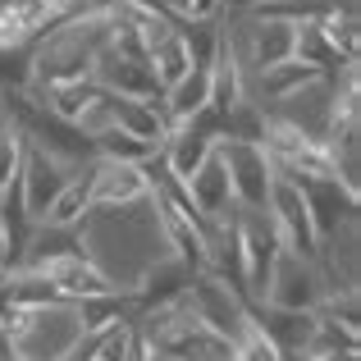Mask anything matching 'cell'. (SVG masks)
I'll return each mask as SVG.
<instances>
[{
    "mask_svg": "<svg viewBox=\"0 0 361 361\" xmlns=\"http://www.w3.org/2000/svg\"><path fill=\"white\" fill-rule=\"evenodd\" d=\"M123 361H156V353H151V343L142 338L137 325H133V338H128V353H123Z\"/></svg>",
    "mask_w": 361,
    "mask_h": 361,
    "instance_id": "ffe728a7",
    "label": "cell"
},
{
    "mask_svg": "<svg viewBox=\"0 0 361 361\" xmlns=\"http://www.w3.org/2000/svg\"><path fill=\"white\" fill-rule=\"evenodd\" d=\"M265 133H270V110L252 97H243L238 106H229L220 115V142H252V147H265Z\"/></svg>",
    "mask_w": 361,
    "mask_h": 361,
    "instance_id": "9a60e30c",
    "label": "cell"
},
{
    "mask_svg": "<svg viewBox=\"0 0 361 361\" xmlns=\"http://www.w3.org/2000/svg\"><path fill=\"white\" fill-rule=\"evenodd\" d=\"M211 156H215V142L206 137V133L188 128V123H174L165 147H160V165H165V174L174 178V183H188Z\"/></svg>",
    "mask_w": 361,
    "mask_h": 361,
    "instance_id": "7c38bea8",
    "label": "cell"
},
{
    "mask_svg": "<svg viewBox=\"0 0 361 361\" xmlns=\"http://www.w3.org/2000/svg\"><path fill=\"white\" fill-rule=\"evenodd\" d=\"M183 197H188V206H192V215L202 224H220V220H229V215L238 211V206H233V188H229V169H224L220 156H211L192 178H188Z\"/></svg>",
    "mask_w": 361,
    "mask_h": 361,
    "instance_id": "30bf717a",
    "label": "cell"
},
{
    "mask_svg": "<svg viewBox=\"0 0 361 361\" xmlns=\"http://www.w3.org/2000/svg\"><path fill=\"white\" fill-rule=\"evenodd\" d=\"M265 215H270L274 238H279L283 252L302 256V261H320V256H325V247H320V238H316V224H311V215H307V202H302V192H298L293 178L274 174Z\"/></svg>",
    "mask_w": 361,
    "mask_h": 361,
    "instance_id": "8992f818",
    "label": "cell"
},
{
    "mask_svg": "<svg viewBox=\"0 0 361 361\" xmlns=\"http://www.w3.org/2000/svg\"><path fill=\"white\" fill-rule=\"evenodd\" d=\"M188 307H192V316L202 320L224 348H233L243 338V329L252 325V302H247L233 283H224L220 274H192V283H188Z\"/></svg>",
    "mask_w": 361,
    "mask_h": 361,
    "instance_id": "7a4b0ae2",
    "label": "cell"
},
{
    "mask_svg": "<svg viewBox=\"0 0 361 361\" xmlns=\"http://www.w3.org/2000/svg\"><path fill=\"white\" fill-rule=\"evenodd\" d=\"M73 174H78L73 165H64L60 156H51V151H42L37 142L23 137V165H18L14 188H18V197H23L27 215H32V224L46 220V211L55 206V197L64 192V183H69Z\"/></svg>",
    "mask_w": 361,
    "mask_h": 361,
    "instance_id": "52a82bcc",
    "label": "cell"
},
{
    "mask_svg": "<svg viewBox=\"0 0 361 361\" xmlns=\"http://www.w3.org/2000/svg\"><path fill=\"white\" fill-rule=\"evenodd\" d=\"M18 165H23V133L14 128L5 101H0V192H5V188H14Z\"/></svg>",
    "mask_w": 361,
    "mask_h": 361,
    "instance_id": "ac0fdd59",
    "label": "cell"
},
{
    "mask_svg": "<svg viewBox=\"0 0 361 361\" xmlns=\"http://www.w3.org/2000/svg\"><path fill=\"white\" fill-rule=\"evenodd\" d=\"M82 220H87V165L64 183V192L55 197V206L46 211L42 224H55V229H78Z\"/></svg>",
    "mask_w": 361,
    "mask_h": 361,
    "instance_id": "e0dca14e",
    "label": "cell"
},
{
    "mask_svg": "<svg viewBox=\"0 0 361 361\" xmlns=\"http://www.w3.org/2000/svg\"><path fill=\"white\" fill-rule=\"evenodd\" d=\"M156 183L147 165H123V160H92L87 165V215H119L133 206H147Z\"/></svg>",
    "mask_w": 361,
    "mask_h": 361,
    "instance_id": "3957f363",
    "label": "cell"
},
{
    "mask_svg": "<svg viewBox=\"0 0 361 361\" xmlns=\"http://www.w3.org/2000/svg\"><path fill=\"white\" fill-rule=\"evenodd\" d=\"M252 320L279 353H311L320 334L316 311H279V307H252Z\"/></svg>",
    "mask_w": 361,
    "mask_h": 361,
    "instance_id": "8fae6325",
    "label": "cell"
},
{
    "mask_svg": "<svg viewBox=\"0 0 361 361\" xmlns=\"http://www.w3.org/2000/svg\"><path fill=\"white\" fill-rule=\"evenodd\" d=\"M160 101H165L169 128H174V123H188V119L197 115V110L211 106V69H192V73H183V78H178L169 92H160Z\"/></svg>",
    "mask_w": 361,
    "mask_h": 361,
    "instance_id": "5bb4252c",
    "label": "cell"
},
{
    "mask_svg": "<svg viewBox=\"0 0 361 361\" xmlns=\"http://www.w3.org/2000/svg\"><path fill=\"white\" fill-rule=\"evenodd\" d=\"M147 64H151V73H156V82H160V92H169L183 73H192V60H188V46H183V37H178V23H169L165 32L156 37V42L147 46Z\"/></svg>",
    "mask_w": 361,
    "mask_h": 361,
    "instance_id": "4fadbf2b",
    "label": "cell"
},
{
    "mask_svg": "<svg viewBox=\"0 0 361 361\" xmlns=\"http://www.w3.org/2000/svg\"><path fill=\"white\" fill-rule=\"evenodd\" d=\"M215 156L229 169L233 206H238V211H265V206H270V188H274L270 151L252 147V142H215Z\"/></svg>",
    "mask_w": 361,
    "mask_h": 361,
    "instance_id": "277c9868",
    "label": "cell"
},
{
    "mask_svg": "<svg viewBox=\"0 0 361 361\" xmlns=\"http://www.w3.org/2000/svg\"><path fill=\"white\" fill-rule=\"evenodd\" d=\"M283 5V0H220V9H229L233 18H247V14H265V9Z\"/></svg>",
    "mask_w": 361,
    "mask_h": 361,
    "instance_id": "d6986e66",
    "label": "cell"
},
{
    "mask_svg": "<svg viewBox=\"0 0 361 361\" xmlns=\"http://www.w3.org/2000/svg\"><path fill=\"white\" fill-rule=\"evenodd\" d=\"M215 14H220V0H192V23H206Z\"/></svg>",
    "mask_w": 361,
    "mask_h": 361,
    "instance_id": "44dd1931",
    "label": "cell"
},
{
    "mask_svg": "<svg viewBox=\"0 0 361 361\" xmlns=\"http://www.w3.org/2000/svg\"><path fill=\"white\" fill-rule=\"evenodd\" d=\"M188 283H192V270H188L183 261H174V256H160V261H147L137 270V279L123 288V302H128V320H142L151 316V311L169 307V302H178L188 293Z\"/></svg>",
    "mask_w": 361,
    "mask_h": 361,
    "instance_id": "9c48e42d",
    "label": "cell"
},
{
    "mask_svg": "<svg viewBox=\"0 0 361 361\" xmlns=\"http://www.w3.org/2000/svg\"><path fill=\"white\" fill-rule=\"evenodd\" d=\"M329 283H325V270L320 261H302L293 252H279L270 270V288H265V302L261 307H279V311H316L325 302Z\"/></svg>",
    "mask_w": 361,
    "mask_h": 361,
    "instance_id": "ba28073f",
    "label": "cell"
},
{
    "mask_svg": "<svg viewBox=\"0 0 361 361\" xmlns=\"http://www.w3.org/2000/svg\"><path fill=\"white\" fill-rule=\"evenodd\" d=\"M9 311H14V302H9V274H0V325H5Z\"/></svg>",
    "mask_w": 361,
    "mask_h": 361,
    "instance_id": "7402d4cb",
    "label": "cell"
},
{
    "mask_svg": "<svg viewBox=\"0 0 361 361\" xmlns=\"http://www.w3.org/2000/svg\"><path fill=\"white\" fill-rule=\"evenodd\" d=\"M320 32H325V42L334 46V55L343 64H357V46H361V18H357V5H338L329 9V14L316 18Z\"/></svg>",
    "mask_w": 361,
    "mask_h": 361,
    "instance_id": "2e32d148",
    "label": "cell"
},
{
    "mask_svg": "<svg viewBox=\"0 0 361 361\" xmlns=\"http://www.w3.org/2000/svg\"><path fill=\"white\" fill-rule=\"evenodd\" d=\"M14 361H69L82 348V320L73 302L55 307H14L0 325Z\"/></svg>",
    "mask_w": 361,
    "mask_h": 361,
    "instance_id": "6da1fadb",
    "label": "cell"
},
{
    "mask_svg": "<svg viewBox=\"0 0 361 361\" xmlns=\"http://www.w3.org/2000/svg\"><path fill=\"white\" fill-rule=\"evenodd\" d=\"M9 270V238H5V229H0V274Z\"/></svg>",
    "mask_w": 361,
    "mask_h": 361,
    "instance_id": "603a6c76",
    "label": "cell"
},
{
    "mask_svg": "<svg viewBox=\"0 0 361 361\" xmlns=\"http://www.w3.org/2000/svg\"><path fill=\"white\" fill-rule=\"evenodd\" d=\"M293 183H298L302 202H307V215H311V224H316V238H320V247H329V243L338 238V233L348 229V224L357 220L361 192L343 188L334 174H298Z\"/></svg>",
    "mask_w": 361,
    "mask_h": 361,
    "instance_id": "5b68a950",
    "label": "cell"
}]
</instances>
